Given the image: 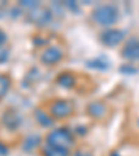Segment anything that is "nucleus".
Segmentation results:
<instances>
[{
  "instance_id": "f257e3e1",
  "label": "nucleus",
  "mask_w": 139,
  "mask_h": 156,
  "mask_svg": "<svg viewBox=\"0 0 139 156\" xmlns=\"http://www.w3.org/2000/svg\"><path fill=\"white\" fill-rule=\"evenodd\" d=\"M91 18L96 25L111 28L118 21V9L114 4H99L91 13Z\"/></svg>"
},
{
  "instance_id": "f03ea898",
  "label": "nucleus",
  "mask_w": 139,
  "mask_h": 156,
  "mask_svg": "<svg viewBox=\"0 0 139 156\" xmlns=\"http://www.w3.org/2000/svg\"><path fill=\"white\" fill-rule=\"evenodd\" d=\"M45 144L70 151L75 145V134L67 127H56L46 135Z\"/></svg>"
},
{
  "instance_id": "7ed1b4c3",
  "label": "nucleus",
  "mask_w": 139,
  "mask_h": 156,
  "mask_svg": "<svg viewBox=\"0 0 139 156\" xmlns=\"http://www.w3.org/2000/svg\"><path fill=\"white\" fill-rule=\"evenodd\" d=\"M46 112L54 120H65V119H70L74 114L75 105L70 99L58 98V99H53V101L49 102L47 107H46Z\"/></svg>"
},
{
  "instance_id": "20e7f679",
  "label": "nucleus",
  "mask_w": 139,
  "mask_h": 156,
  "mask_svg": "<svg viewBox=\"0 0 139 156\" xmlns=\"http://www.w3.org/2000/svg\"><path fill=\"white\" fill-rule=\"evenodd\" d=\"M63 60H64V52L60 46L49 45L47 48H43L42 52L39 53V62L47 67L60 64Z\"/></svg>"
},
{
  "instance_id": "39448f33",
  "label": "nucleus",
  "mask_w": 139,
  "mask_h": 156,
  "mask_svg": "<svg viewBox=\"0 0 139 156\" xmlns=\"http://www.w3.org/2000/svg\"><path fill=\"white\" fill-rule=\"evenodd\" d=\"M26 20L31 24H35L38 27H46L52 23L53 20V11L49 7L45 6H38L36 9L31 10L26 13Z\"/></svg>"
},
{
  "instance_id": "423d86ee",
  "label": "nucleus",
  "mask_w": 139,
  "mask_h": 156,
  "mask_svg": "<svg viewBox=\"0 0 139 156\" xmlns=\"http://www.w3.org/2000/svg\"><path fill=\"white\" fill-rule=\"evenodd\" d=\"M125 38V32L123 29L118 28H107L99 35V41L102 45L107 46V48H116L118 46Z\"/></svg>"
},
{
  "instance_id": "0eeeda50",
  "label": "nucleus",
  "mask_w": 139,
  "mask_h": 156,
  "mask_svg": "<svg viewBox=\"0 0 139 156\" xmlns=\"http://www.w3.org/2000/svg\"><path fill=\"white\" fill-rule=\"evenodd\" d=\"M2 124L6 127L9 131H17L23 124V117L16 109L13 107H9L3 112L2 114V119H0Z\"/></svg>"
},
{
  "instance_id": "6e6552de",
  "label": "nucleus",
  "mask_w": 139,
  "mask_h": 156,
  "mask_svg": "<svg viewBox=\"0 0 139 156\" xmlns=\"http://www.w3.org/2000/svg\"><path fill=\"white\" fill-rule=\"evenodd\" d=\"M120 55L127 62H139V39L132 38L130 41H127L121 49Z\"/></svg>"
},
{
  "instance_id": "1a4fd4ad",
  "label": "nucleus",
  "mask_w": 139,
  "mask_h": 156,
  "mask_svg": "<svg viewBox=\"0 0 139 156\" xmlns=\"http://www.w3.org/2000/svg\"><path fill=\"white\" fill-rule=\"evenodd\" d=\"M86 113L93 120H103L109 113V107L103 101H93L86 105Z\"/></svg>"
},
{
  "instance_id": "9d476101",
  "label": "nucleus",
  "mask_w": 139,
  "mask_h": 156,
  "mask_svg": "<svg viewBox=\"0 0 139 156\" xmlns=\"http://www.w3.org/2000/svg\"><path fill=\"white\" fill-rule=\"evenodd\" d=\"M56 84L64 89H72L77 85V75L72 71H63L56 77Z\"/></svg>"
},
{
  "instance_id": "9b49d317",
  "label": "nucleus",
  "mask_w": 139,
  "mask_h": 156,
  "mask_svg": "<svg viewBox=\"0 0 139 156\" xmlns=\"http://www.w3.org/2000/svg\"><path fill=\"white\" fill-rule=\"evenodd\" d=\"M33 116H35V120L38 121V124H40L42 127H53V124L56 121L42 107H36L33 110Z\"/></svg>"
},
{
  "instance_id": "f8f14e48",
  "label": "nucleus",
  "mask_w": 139,
  "mask_h": 156,
  "mask_svg": "<svg viewBox=\"0 0 139 156\" xmlns=\"http://www.w3.org/2000/svg\"><path fill=\"white\" fill-rule=\"evenodd\" d=\"M86 67L93 68V70H99V71H106L107 68L110 67V60L106 57V56H97V57H93L91 60H88Z\"/></svg>"
},
{
  "instance_id": "ddd939ff",
  "label": "nucleus",
  "mask_w": 139,
  "mask_h": 156,
  "mask_svg": "<svg viewBox=\"0 0 139 156\" xmlns=\"http://www.w3.org/2000/svg\"><path fill=\"white\" fill-rule=\"evenodd\" d=\"M40 153H42V156H71L68 149L52 146V145H47V144L40 146Z\"/></svg>"
},
{
  "instance_id": "4468645a",
  "label": "nucleus",
  "mask_w": 139,
  "mask_h": 156,
  "mask_svg": "<svg viewBox=\"0 0 139 156\" xmlns=\"http://www.w3.org/2000/svg\"><path fill=\"white\" fill-rule=\"evenodd\" d=\"M11 87V78L7 74H0V99H3L10 91Z\"/></svg>"
},
{
  "instance_id": "2eb2a0df",
  "label": "nucleus",
  "mask_w": 139,
  "mask_h": 156,
  "mask_svg": "<svg viewBox=\"0 0 139 156\" xmlns=\"http://www.w3.org/2000/svg\"><path fill=\"white\" fill-rule=\"evenodd\" d=\"M39 144H40V136H38V135H28L25 138L24 146H25L26 151H29V149H33L35 146H39Z\"/></svg>"
},
{
  "instance_id": "dca6fc26",
  "label": "nucleus",
  "mask_w": 139,
  "mask_h": 156,
  "mask_svg": "<svg viewBox=\"0 0 139 156\" xmlns=\"http://www.w3.org/2000/svg\"><path fill=\"white\" fill-rule=\"evenodd\" d=\"M18 6L21 7L23 10H28V11H31V10L36 9L38 6H40V2H32V0H21L18 3Z\"/></svg>"
},
{
  "instance_id": "f3484780",
  "label": "nucleus",
  "mask_w": 139,
  "mask_h": 156,
  "mask_svg": "<svg viewBox=\"0 0 139 156\" xmlns=\"http://www.w3.org/2000/svg\"><path fill=\"white\" fill-rule=\"evenodd\" d=\"M10 46L6 45V46H2L0 48V63H4L9 60V56H10Z\"/></svg>"
},
{
  "instance_id": "a211bd4d",
  "label": "nucleus",
  "mask_w": 139,
  "mask_h": 156,
  "mask_svg": "<svg viewBox=\"0 0 139 156\" xmlns=\"http://www.w3.org/2000/svg\"><path fill=\"white\" fill-rule=\"evenodd\" d=\"M6 45H9V42H7V35L3 29L0 28V48H2V46H6Z\"/></svg>"
},
{
  "instance_id": "6ab92c4d",
  "label": "nucleus",
  "mask_w": 139,
  "mask_h": 156,
  "mask_svg": "<svg viewBox=\"0 0 139 156\" xmlns=\"http://www.w3.org/2000/svg\"><path fill=\"white\" fill-rule=\"evenodd\" d=\"M7 155H9V146L3 141H0V156H7Z\"/></svg>"
},
{
  "instance_id": "aec40b11",
  "label": "nucleus",
  "mask_w": 139,
  "mask_h": 156,
  "mask_svg": "<svg viewBox=\"0 0 139 156\" xmlns=\"http://www.w3.org/2000/svg\"><path fill=\"white\" fill-rule=\"evenodd\" d=\"M6 2H0V11H2V10H3L4 9V7H6Z\"/></svg>"
},
{
  "instance_id": "412c9836",
  "label": "nucleus",
  "mask_w": 139,
  "mask_h": 156,
  "mask_svg": "<svg viewBox=\"0 0 139 156\" xmlns=\"http://www.w3.org/2000/svg\"><path fill=\"white\" fill-rule=\"evenodd\" d=\"M110 156H118V153H117V152H113Z\"/></svg>"
}]
</instances>
